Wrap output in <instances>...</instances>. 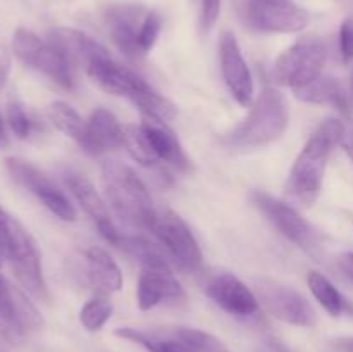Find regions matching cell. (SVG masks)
Wrapping results in <instances>:
<instances>
[{"label":"cell","mask_w":353,"mask_h":352,"mask_svg":"<svg viewBox=\"0 0 353 352\" xmlns=\"http://www.w3.org/2000/svg\"><path fill=\"white\" fill-rule=\"evenodd\" d=\"M85 69L103 92L126 97L134 107H138L143 117L161 119L165 123L174 119V104L152 88L137 72L128 69L126 66H121L107 48L93 55L85 64Z\"/></svg>","instance_id":"obj_1"},{"label":"cell","mask_w":353,"mask_h":352,"mask_svg":"<svg viewBox=\"0 0 353 352\" xmlns=\"http://www.w3.org/2000/svg\"><path fill=\"white\" fill-rule=\"evenodd\" d=\"M345 133L347 130L343 121L336 117H327L316 128L290 171L286 183L290 195L305 206L316 202L323 188V179L331 154L334 147L343 141Z\"/></svg>","instance_id":"obj_2"},{"label":"cell","mask_w":353,"mask_h":352,"mask_svg":"<svg viewBox=\"0 0 353 352\" xmlns=\"http://www.w3.org/2000/svg\"><path fill=\"white\" fill-rule=\"evenodd\" d=\"M290 124L286 97L274 86H264L252 102L250 113L224 137V144L236 150H255L274 144Z\"/></svg>","instance_id":"obj_3"},{"label":"cell","mask_w":353,"mask_h":352,"mask_svg":"<svg viewBox=\"0 0 353 352\" xmlns=\"http://www.w3.org/2000/svg\"><path fill=\"white\" fill-rule=\"evenodd\" d=\"M102 183L107 202L114 213L124 223L148 231L157 207L154 206L150 192L133 168L114 159L103 162Z\"/></svg>","instance_id":"obj_4"},{"label":"cell","mask_w":353,"mask_h":352,"mask_svg":"<svg viewBox=\"0 0 353 352\" xmlns=\"http://www.w3.org/2000/svg\"><path fill=\"white\" fill-rule=\"evenodd\" d=\"M252 204L265 216V219L292 244L302 248L310 257L321 259L324 254V240L321 231L305 219L295 207L276 199L264 190L250 193Z\"/></svg>","instance_id":"obj_5"},{"label":"cell","mask_w":353,"mask_h":352,"mask_svg":"<svg viewBox=\"0 0 353 352\" xmlns=\"http://www.w3.org/2000/svg\"><path fill=\"white\" fill-rule=\"evenodd\" d=\"M12 50L23 64L47 76L57 86L74 88L71 61L50 40H43L26 28H17L12 37Z\"/></svg>","instance_id":"obj_6"},{"label":"cell","mask_w":353,"mask_h":352,"mask_svg":"<svg viewBox=\"0 0 353 352\" xmlns=\"http://www.w3.org/2000/svg\"><path fill=\"white\" fill-rule=\"evenodd\" d=\"M117 337L141 345L148 352H226L223 344L210 333L196 328H117Z\"/></svg>","instance_id":"obj_7"},{"label":"cell","mask_w":353,"mask_h":352,"mask_svg":"<svg viewBox=\"0 0 353 352\" xmlns=\"http://www.w3.org/2000/svg\"><path fill=\"white\" fill-rule=\"evenodd\" d=\"M326 59V43L321 38L307 35L276 59L272 66V78L278 85L296 90L323 75Z\"/></svg>","instance_id":"obj_8"},{"label":"cell","mask_w":353,"mask_h":352,"mask_svg":"<svg viewBox=\"0 0 353 352\" xmlns=\"http://www.w3.org/2000/svg\"><path fill=\"white\" fill-rule=\"evenodd\" d=\"M6 264L10 266L14 276L21 283V289L26 290L34 299H48L38 245L30 231L16 217L10 224V233L6 248Z\"/></svg>","instance_id":"obj_9"},{"label":"cell","mask_w":353,"mask_h":352,"mask_svg":"<svg viewBox=\"0 0 353 352\" xmlns=\"http://www.w3.org/2000/svg\"><path fill=\"white\" fill-rule=\"evenodd\" d=\"M41 326L43 317L26 290L12 285L0 273V337L9 344H21Z\"/></svg>","instance_id":"obj_10"},{"label":"cell","mask_w":353,"mask_h":352,"mask_svg":"<svg viewBox=\"0 0 353 352\" xmlns=\"http://www.w3.org/2000/svg\"><path fill=\"white\" fill-rule=\"evenodd\" d=\"M148 231L157 238L159 245L165 248L169 257L179 268L186 271H199L202 268V248L188 224L174 211L157 207V213Z\"/></svg>","instance_id":"obj_11"},{"label":"cell","mask_w":353,"mask_h":352,"mask_svg":"<svg viewBox=\"0 0 353 352\" xmlns=\"http://www.w3.org/2000/svg\"><path fill=\"white\" fill-rule=\"evenodd\" d=\"M6 169L16 185L30 192L41 206L47 207L59 219H76V209L64 190L38 166L31 164L30 161H24V159L9 157L6 159Z\"/></svg>","instance_id":"obj_12"},{"label":"cell","mask_w":353,"mask_h":352,"mask_svg":"<svg viewBox=\"0 0 353 352\" xmlns=\"http://www.w3.org/2000/svg\"><path fill=\"white\" fill-rule=\"evenodd\" d=\"M255 295L259 304L283 323L302 328H310L317 323V313L312 304L299 290L285 283L269 278L255 280Z\"/></svg>","instance_id":"obj_13"},{"label":"cell","mask_w":353,"mask_h":352,"mask_svg":"<svg viewBox=\"0 0 353 352\" xmlns=\"http://www.w3.org/2000/svg\"><path fill=\"white\" fill-rule=\"evenodd\" d=\"M247 19L262 33H300L312 17L293 0H248Z\"/></svg>","instance_id":"obj_14"},{"label":"cell","mask_w":353,"mask_h":352,"mask_svg":"<svg viewBox=\"0 0 353 352\" xmlns=\"http://www.w3.org/2000/svg\"><path fill=\"white\" fill-rule=\"evenodd\" d=\"M221 75L230 90L231 97L240 106L250 107L254 102V78L250 68L241 54L240 43L233 31H223L219 40Z\"/></svg>","instance_id":"obj_15"},{"label":"cell","mask_w":353,"mask_h":352,"mask_svg":"<svg viewBox=\"0 0 353 352\" xmlns=\"http://www.w3.org/2000/svg\"><path fill=\"white\" fill-rule=\"evenodd\" d=\"M148 10L141 6L119 3L105 10V23L110 40L117 50L130 59L143 57L140 47V30Z\"/></svg>","instance_id":"obj_16"},{"label":"cell","mask_w":353,"mask_h":352,"mask_svg":"<svg viewBox=\"0 0 353 352\" xmlns=\"http://www.w3.org/2000/svg\"><path fill=\"white\" fill-rule=\"evenodd\" d=\"M185 299V290L172 275L169 262L162 264H143L137 286L138 307L150 311L162 302H178Z\"/></svg>","instance_id":"obj_17"},{"label":"cell","mask_w":353,"mask_h":352,"mask_svg":"<svg viewBox=\"0 0 353 352\" xmlns=\"http://www.w3.org/2000/svg\"><path fill=\"white\" fill-rule=\"evenodd\" d=\"M64 183L69 188V192H71V195L76 199V202L81 206V209L88 214L90 219H92L93 223H95V226L99 228L100 235H102L107 242L116 245V242L119 240L121 237V231L117 230V226L114 224L112 216H110L109 209H107L105 206V200H103L102 195L97 192L95 185H93L83 173L78 171L65 173Z\"/></svg>","instance_id":"obj_18"},{"label":"cell","mask_w":353,"mask_h":352,"mask_svg":"<svg viewBox=\"0 0 353 352\" xmlns=\"http://www.w3.org/2000/svg\"><path fill=\"white\" fill-rule=\"evenodd\" d=\"M205 293L216 306L231 316L248 317L259 311V299L238 276L219 273L205 286Z\"/></svg>","instance_id":"obj_19"},{"label":"cell","mask_w":353,"mask_h":352,"mask_svg":"<svg viewBox=\"0 0 353 352\" xmlns=\"http://www.w3.org/2000/svg\"><path fill=\"white\" fill-rule=\"evenodd\" d=\"M141 126H143L145 135L152 145V150H154L155 157L159 159L161 164H168L181 173H188L192 169V161L186 155L183 145L179 144L174 131L168 126V123L143 117Z\"/></svg>","instance_id":"obj_20"},{"label":"cell","mask_w":353,"mask_h":352,"mask_svg":"<svg viewBox=\"0 0 353 352\" xmlns=\"http://www.w3.org/2000/svg\"><path fill=\"white\" fill-rule=\"evenodd\" d=\"M92 155L116 150L124 145V124L105 107H97L88 119Z\"/></svg>","instance_id":"obj_21"},{"label":"cell","mask_w":353,"mask_h":352,"mask_svg":"<svg viewBox=\"0 0 353 352\" xmlns=\"http://www.w3.org/2000/svg\"><path fill=\"white\" fill-rule=\"evenodd\" d=\"M295 97L302 102L316 104V106H330L341 110L343 114L350 113V97L336 78L323 76L310 81L309 85L293 90Z\"/></svg>","instance_id":"obj_22"},{"label":"cell","mask_w":353,"mask_h":352,"mask_svg":"<svg viewBox=\"0 0 353 352\" xmlns=\"http://www.w3.org/2000/svg\"><path fill=\"white\" fill-rule=\"evenodd\" d=\"M90 283L103 295H110L123 289V273L119 266L102 247H90L86 251Z\"/></svg>","instance_id":"obj_23"},{"label":"cell","mask_w":353,"mask_h":352,"mask_svg":"<svg viewBox=\"0 0 353 352\" xmlns=\"http://www.w3.org/2000/svg\"><path fill=\"white\" fill-rule=\"evenodd\" d=\"M47 116L55 128L79 145V148L92 154L88 121L83 119L74 107L65 102H52L47 107Z\"/></svg>","instance_id":"obj_24"},{"label":"cell","mask_w":353,"mask_h":352,"mask_svg":"<svg viewBox=\"0 0 353 352\" xmlns=\"http://www.w3.org/2000/svg\"><path fill=\"white\" fill-rule=\"evenodd\" d=\"M309 289L317 302L324 307L326 313L331 316H341L347 311V300L341 295L340 290L323 275V273L310 271L309 275Z\"/></svg>","instance_id":"obj_25"},{"label":"cell","mask_w":353,"mask_h":352,"mask_svg":"<svg viewBox=\"0 0 353 352\" xmlns=\"http://www.w3.org/2000/svg\"><path fill=\"white\" fill-rule=\"evenodd\" d=\"M116 247L124 251L126 254L133 255L138 261L143 264H162V262H169L168 255L162 252L159 245L154 242L147 240L143 237H137V235H123L121 233L119 240L116 242Z\"/></svg>","instance_id":"obj_26"},{"label":"cell","mask_w":353,"mask_h":352,"mask_svg":"<svg viewBox=\"0 0 353 352\" xmlns=\"http://www.w3.org/2000/svg\"><path fill=\"white\" fill-rule=\"evenodd\" d=\"M123 147L130 152L134 161L140 162L145 168H155L157 164H161L159 159L155 157L154 150H152V145L141 124H124Z\"/></svg>","instance_id":"obj_27"},{"label":"cell","mask_w":353,"mask_h":352,"mask_svg":"<svg viewBox=\"0 0 353 352\" xmlns=\"http://www.w3.org/2000/svg\"><path fill=\"white\" fill-rule=\"evenodd\" d=\"M112 316V302L107 295L99 293L92 297L79 311V323L88 331H99Z\"/></svg>","instance_id":"obj_28"},{"label":"cell","mask_w":353,"mask_h":352,"mask_svg":"<svg viewBox=\"0 0 353 352\" xmlns=\"http://www.w3.org/2000/svg\"><path fill=\"white\" fill-rule=\"evenodd\" d=\"M6 119L7 126L10 128V131H12L17 138H28L33 133L34 121L31 119V116L28 114V110L24 109V106L19 100H10V102L7 104Z\"/></svg>","instance_id":"obj_29"},{"label":"cell","mask_w":353,"mask_h":352,"mask_svg":"<svg viewBox=\"0 0 353 352\" xmlns=\"http://www.w3.org/2000/svg\"><path fill=\"white\" fill-rule=\"evenodd\" d=\"M161 30H162L161 14L155 12V10H148L140 30V47H141V52H143V55H147L148 52L154 48V45L157 43V38L159 35H161Z\"/></svg>","instance_id":"obj_30"},{"label":"cell","mask_w":353,"mask_h":352,"mask_svg":"<svg viewBox=\"0 0 353 352\" xmlns=\"http://www.w3.org/2000/svg\"><path fill=\"white\" fill-rule=\"evenodd\" d=\"M340 54L343 62L353 61V17H348L340 26Z\"/></svg>","instance_id":"obj_31"},{"label":"cell","mask_w":353,"mask_h":352,"mask_svg":"<svg viewBox=\"0 0 353 352\" xmlns=\"http://www.w3.org/2000/svg\"><path fill=\"white\" fill-rule=\"evenodd\" d=\"M221 14V0H200V23L203 31H210Z\"/></svg>","instance_id":"obj_32"},{"label":"cell","mask_w":353,"mask_h":352,"mask_svg":"<svg viewBox=\"0 0 353 352\" xmlns=\"http://www.w3.org/2000/svg\"><path fill=\"white\" fill-rule=\"evenodd\" d=\"M14 216H10L2 206H0V268L6 264V248L7 240H9L10 224H12Z\"/></svg>","instance_id":"obj_33"},{"label":"cell","mask_w":353,"mask_h":352,"mask_svg":"<svg viewBox=\"0 0 353 352\" xmlns=\"http://www.w3.org/2000/svg\"><path fill=\"white\" fill-rule=\"evenodd\" d=\"M336 268L353 285V252H343L336 257Z\"/></svg>","instance_id":"obj_34"},{"label":"cell","mask_w":353,"mask_h":352,"mask_svg":"<svg viewBox=\"0 0 353 352\" xmlns=\"http://www.w3.org/2000/svg\"><path fill=\"white\" fill-rule=\"evenodd\" d=\"M9 145V133H7V119L3 117L2 110H0V150Z\"/></svg>","instance_id":"obj_35"},{"label":"cell","mask_w":353,"mask_h":352,"mask_svg":"<svg viewBox=\"0 0 353 352\" xmlns=\"http://www.w3.org/2000/svg\"><path fill=\"white\" fill-rule=\"evenodd\" d=\"M333 345L340 352H353V337H340L333 340Z\"/></svg>","instance_id":"obj_36"},{"label":"cell","mask_w":353,"mask_h":352,"mask_svg":"<svg viewBox=\"0 0 353 352\" xmlns=\"http://www.w3.org/2000/svg\"><path fill=\"white\" fill-rule=\"evenodd\" d=\"M341 144H343V148L347 150V154L350 155V159L353 161V130L350 133H345L343 141H341Z\"/></svg>","instance_id":"obj_37"},{"label":"cell","mask_w":353,"mask_h":352,"mask_svg":"<svg viewBox=\"0 0 353 352\" xmlns=\"http://www.w3.org/2000/svg\"><path fill=\"white\" fill-rule=\"evenodd\" d=\"M350 88H352V97H353V68H352V75H350Z\"/></svg>","instance_id":"obj_38"},{"label":"cell","mask_w":353,"mask_h":352,"mask_svg":"<svg viewBox=\"0 0 353 352\" xmlns=\"http://www.w3.org/2000/svg\"><path fill=\"white\" fill-rule=\"evenodd\" d=\"M0 79H2V69H0Z\"/></svg>","instance_id":"obj_39"}]
</instances>
